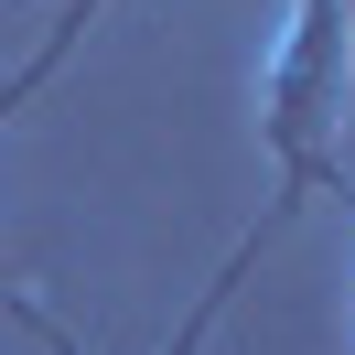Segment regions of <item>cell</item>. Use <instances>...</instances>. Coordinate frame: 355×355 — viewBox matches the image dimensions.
I'll use <instances>...</instances> for the list:
<instances>
[{
    "mask_svg": "<svg viewBox=\"0 0 355 355\" xmlns=\"http://www.w3.org/2000/svg\"><path fill=\"white\" fill-rule=\"evenodd\" d=\"M345 97H355V11L345 0H291L280 44L259 76V140L280 173V216H302L312 194L345 183Z\"/></svg>",
    "mask_w": 355,
    "mask_h": 355,
    "instance_id": "1",
    "label": "cell"
},
{
    "mask_svg": "<svg viewBox=\"0 0 355 355\" xmlns=\"http://www.w3.org/2000/svg\"><path fill=\"white\" fill-rule=\"evenodd\" d=\"M280 226H291V216H280V205H269V216H259V226H248V237H237V248H226V259H216V280H205V291H194V312H183V323H173V345H162V355H205V334H216V323H226V302H237V280H248V269H259V248H269V237H280ZM22 323H33V334H44V345H54V355H76V334H65V323H54V312H44V302H33V291H22Z\"/></svg>",
    "mask_w": 355,
    "mask_h": 355,
    "instance_id": "2",
    "label": "cell"
},
{
    "mask_svg": "<svg viewBox=\"0 0 355 355\" xmlns=\"http://www.w3.org/2000/svg\"><path fill=\"white\" fill-rule=\"evenodd\" d=\"M97 11H108V0H65V11H54V33H44V44H33V54H22L11 76H0V130H11V119H22L33 97L54 87V76H65V54L87 44V22H97Z\"/></svg>",
    "mask_w": 355,
    "mask_h": 355,
    "instance_id": "3",
    "label": "cell"
},
{
    "mask_svg": "<svg viewBox=\"0 0 355 355\" xmlns=\"http://www.w3.org/2000/svg\"><path fill=\"white\" fill-rule=\"evenodd\" d=\"M334 205H345V226H355V183H334Z\"/></svg>",
    "mask_w": 355,
    "mask_h": 355,
    "instance_id": "4",
    "label": "cell"
}]
</instances>
